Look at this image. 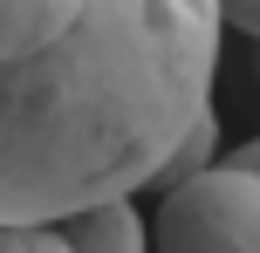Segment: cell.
<instances>
[{"mask_svg":"<svg viewBox=\"0 0 260 253\" xmlns=\"http://www.w3.org/2000/svg\"><path fill=\"white\" fill-rule=\"evenodd\" d=\"M219 0H0V219L144 192L212 110Z\"/></svg>","mask_w":260,"mask_h":253,"instance_id":"obj_1","label":"cell"},{"mask_svg":"<svg viewBox=\"0 0 260 253\" xmlns=\"http://www.w3.org/2000/svg\"><path fill=\"white\" fill-rule=\"evenodd\" d=\"M151 253H260V171L219 158L157 192Z\"/></svg>","mask_w":260,"mask_h":253,"instance_id":"obj_2","label":"cell"},{"mask_svg":"<svg viewBox=\"0 0 260 253\" xmlns=\"http://www.w3.org/2000/svg\"><path fill=\"white\" fill-rule=\"evenodd\" d=\"M55 233L69 240V253H151V219L137 212V192L76 205L55 219Z\"/></svg>","mask_w":260,"mask_h":253,"instance_id":"obj_3","label":"cell"},{"mask_svg":"<svg viewBox=\"0 0 260 253\" xmlns=\"http://www.w3.org/2000/svg\"><path fill=\"white\" fill-rule=\"evenodd\" d=\"M206 164H219V110H206V117L185 123V137L165 151V164L151 171V185H144V192H171V185H185L192 171H206Z\"/></svg>","mask_w":260,"mask_h":253,"instance_id":"obj_4","label":"cell"},{"mask_svg":"<svg viewBox=\"0 0 260 253\" xmlns=\"http://www.w3.org/2000/svg\"><path fill=\"white\" fill-rule=\"evenodd\" d=\"M0 253H69L55 219H0Z\"/></svg>","mask_w":260,"mask_h":253,"instance_id":"obj_5","label":"cell"},{"mask_svg":"<svg viewBox=\"0 0 260 253\" xmlns=\"http://www.w3.org/2000/svg\"><path fill=\"white\" fill-rule=\"evenodd\" d=\"M219 21L233 27V34L253 41V34H260V0H219Z\"/></svg>","mask_w":260,"mask_h":253,"instance_id":"obj_6","label":"cell"},{"mask_svg":"<svg viewBox=\"0 0 260 253\" xmlns=\"http://www.w3.org/2000/svg\"><path fill=\"white\" fill-rule=\"evenodd\" d=\"M233 164H247V171H260V137H253V144H240V151H233Z\"/></svg>","mask_w":260,"mask_h":253,"instance_id":"obj_7","label":"cell"},{"mask_svg":"<svg viewBox=\"0 0 260 253\" xmlns=\"http://www.w3.org/2000/svg\"><path fill=\"white\" fill-rule=\"evenodd\" d=\"M247 76H253V89H260V34L247 41Z\"/></svg>","mask_w":260,"mask_h":253,"instance_id":"obj_8","label":"cell"}]
</instances>
